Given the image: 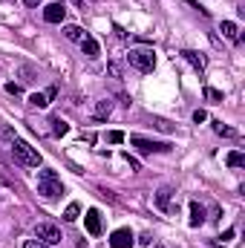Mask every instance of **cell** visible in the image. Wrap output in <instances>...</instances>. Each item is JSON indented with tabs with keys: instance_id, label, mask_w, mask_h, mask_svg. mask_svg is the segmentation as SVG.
<instances>
[{
	"instance_id": "obj_24",
	"label": "cell",
	"mask_w": 245,
	"mask_h": 248,
	"mask_svg": "<svg viewBox=\"0 0 245 248\" xmlns=\"http://www.w3.org/2000/svg\"><path fill=\"white\" fill-rule=\"evenodd\" d=\"M23 248H52V246H46V243H41V240H29Z\"/></svg>"
},
{
	"instance_id": "obj_13",
	"label": "cell",
	"mask_w": 245,
	"mask_h": 248,
	"mask_svg": "<svg viewBox=\"0 0 245 248\" xmlns=\"http://www.w3.org/2000/svg\"><path fill=\"white\" fill-rule=\"evenodd\" d=\"M170 193H173V190H170L168 185L159 187V193H156V205H159L162 211H170Z\"/></svg>"
},
{
	"instance_id": "obj_2",
	"label": "cell",
	"mask_w": 245,
	"mask_h": 248,
	"mask_svg": "<svg viewBox=\"0 0 245 248\" xmlns=\"http://www.w3.org/2000/svg\"><path fill=\"white\" fill-rule=\"evenodd\" d=\"M38 193L46 196V199H55L63 193V185H61V176L55 170H41L38 173Z\"/></svg>"
},
{
	"instance_id": "obj_12",
	"label": "cell",
	"mask_w": 245,
	"mask_h": 248,
	"mask_svg": "<svg viewBox=\"0 0 245 248\" xmlns=\"http://www.w3.org/2000/svg\"><path fill=\"white\" fill-rule=\"evenodd\" d=\"M205 222V208L199 205V202H190V225L196 228V225H202Z\"/></svg>"
},
{
	"instance_id": "obj_3",
	"label": "cell",
	"mask_w": 245,
	"mask_h": 248,
	"mask_svg": "<svg viewBox=\"0 0 245 248\" xmlns=\"http://www.w3.org/2000/svg\"><path fill=\"white\" fill-rule=\"evenodd\" d=\"M127 63L136 66L138 72H153V66H156V52H153V49H130V52H127Z\"/></svg>"
},
{
	"instance_id": "obj_26",
	"label": "cell",
	"mask_w": 245,
	"mask_h": 248,
	"mask_svg": "<svg viewBox=\"0 0 245 248\" xmlns=\"http://www.w3.org/2000/svg\"><path fill=\"white\" fill-rule=\"evenodd\" d=\"M205 119H208V116H205V110H196V113H193V122H196V124H202Z\"/></svg>"
},
{
	"instance_id": "obj_16",
	"label": "cell",
	"mask_w": 245,
	"mask_h": 248,
	"mask_svg": "<svg viewBox=\"0 0 245 248\" xmlns=\"http://www.w3.org/2000/svg\"><path fill=\"white\" fill-rule=\"evenodd\" d=\"M29 104H32V107H41V110H44V107L49 104V98H46V93H35V95H29Z\"/></svg>"
},
{
	"instance_id": "obj_14",
	"label": "cell",
	"mask_w": 245,
	"mask_h": 248,
	"mask_svg": "<svg viewBox=\"0 0 245 248\" xmlns=\"http://www.w3.org/2000/svg\"><path fill=\"white\" fill-rule=\"evenodd\" d=\"M110 113H113V101L110 98H104V101L95 104V119H107Z\"/></svg>"
},
{
	"instance_id": "obj_25",
	"label": "cell",
	"mask_w": 245,
	"mask_h": 248,
	"mask_svg": "<svg viewBox=\"0 0 245 248\" xmlns=\"http://www.w3.org/2000/svg\"><path fill=\"white\" fill-rule=\"evenodd\" d=\"M6 93H12V95H20L23 90H20V84H6Z\"/></svg>"
},
{
	"instance_id": "obj_23",
	"label": "cell",
	"mask_w": 245,
	"mask_h": 248,
	"mask_svg": "<svg viewBox=\"0 0 245 248\" xmlns=\"http://www.w3.org/2000/svg\"><path fill=\"white\" fill-rule=\"evenodd\" d=\"M107 139H110L113 144H119V141H124V133H122V130H113V133H110Z\"/></svg>"
},
{
	"instance_id": "obj_18",
	"label": "cell",
	"mask_w": 245,
	"mask_h": 248,
	"mask_svg": "<svg viewBox=\"0 0 245 248\" xmlns=\"http://www.w3.org/2000/svg\"><path fill=\"white\" fill-rule=\"evenodd\" d=\"M52 133H55V136H66V130H69V124L63 122V119H52Z\"/></svg>"
},
{
	"instance_id": "obj_9",
	"label": "cell",
	"mask_w": 245,
	"mask_h": 248,
	"mask_svg": "<svg viewBox=\"0 0 245 248\" xmlns=\"http://www.w3.org/2000/svg\"><path fill=\"white\" fill-rule=\"evenodd\" d=\"M84 222H87V231H90L92 237H98V234H101V214H98L95 208H90V211H87Z\"/></svg>"
},
{
	"instance_id": "obj_1",
	"label": "cell",
	"mask_w": 245,
	"mask_h": 248,
	"mask_svg": "<svg viewBox=\"0 0 245 248\" xmlns=\"http://www.w3.org/2000/svg\"><path fill=\"white\" fill-rule=\"evenodd\" d=\"M12 156H15V162L23 165V168H38V165H41V153H38L29 141H23V139H15V141H12Z\"/></svg>"
},
{
	"instance_id": "obj_21",
	"label": "cell",
	"mask_w": 245,
	"mask_h": 248,
	"mask_svg": "<svg viewBox=\"0 0 245 248\" xmlns=\"http://www.w3.org/2000/svg\"><path fill=\"white\" fill-rule=\"evenodd\" d=\"M20 75H23V81H26V84H32V81H35V69H32V66H20Z\"/></svg>"
},
{
	"instance_id": "obj_30",
	"label": "cell",
	"mask_w": 245,
	"mask_h": 248,
	"mask_svg": "<svg viewBox=\"0 0 245 248\" xmlns=\"http://www.w3.org/2000/svg\"><path fill=\"white\" fill-rule=\"evenodd\" d=\"M23 3H26V6H38L41 0H23Z\"/></svg>"
},
{
	"instance_id": "obj_20",
	"label": "cell",
	"mask_w": 245,
	"mask_h": 248,
	"mask_svg": "<svg viewBox=\"0 0 245 248\" xmlns=\"http://www.w3.org/2000/svg\"><path fill=\"white\" fill-rule=\"evenodd\" d=\"M214 130H216L219 136H237V130H231V127H222V122H214Z\"/></svg>"
},
{
	"instance_id": "obj_19",
	"label": "cell",
	"mask_w": 245,
	"mask_h": 248,
	"mask_svg": "<svg viewBox=\"0 0 245 248\" xmlns=\"http://www.w3.org/2000/svg\"><path fill=\"white\" fill-rule=\"evenodd\" d=\"M228 165H231V168H243V165H245V156L240 153V150L228 153Z\"/></svg>"
},
{
	"instance_id": "obj_7",
	"label": "cell",
	"mask_w": 245,
	"mask_h": 248,
	"mask_svg": "<svg viewBox=\"0 0 245 248\" xmlns=\"http://www.w3.org/2000/svg\"><path fill=\"white\" fill-rule=\"evenodd\" d=\"M63 17H66V6H63L61 0H58V3H49V6L44 9V20H46V23H63Z\"/></svg>"
},
{
	"instance_id": "obj_10",
	"label": "cell",
	"mask_w": 245,
	"mask_h": 248,
	"mask_svg": "<svg viewBox=\"0 0 245 248\" xmlns=\"http://www.w3.org/2000/svg\"><path fill=\"white\" fill-rule=\"evenodd\" d=\"M222 35H225V38H231L234 44H240V41H243V35H240V29H237V23H234V20H222Z\"/></svg>"
},
{
	"instance_id": "obj_4",
	"label": "cell",
	"mask_w": 245,
	"mask_h": 248,
	"mask_svg": "<svg viewBox=\"0 0 245 248\" xmlns=\"http://www.w3.org/2000/svg\"><path fill=\"white\" fill-rule=\"evenodd\" d=\"M35 237H38L41 243H46V246H58V243L63 240V237H61V228H58V225H52V222H38Z\"/></svg>"
},
{
	"instance_id": "obj_6",
	"label": "cell",
	"mask_w": 245,
	"mask_h": 248,
	"mask_svg": "<svg viewBox=\"0 0 245 248\" xmlns=\"http://www.w3.org/2000/svg\"><path fill=\"white\" fill-rule=\"evenodd\" d=\"M133 243H136V237L130 228H119L110 234V248H133Z\"/></svg>"
},
{
	"instance_id": "obj_11",
	"label": "cell",
	"mask_w": 245,
	"mask_h": 248,
	"mask_svg": "<svg viewBox=\"0 0 245 248\" xmlns=\"http://www.w3.org/2000/svg\"><path fill=\"white\" fill-rule=\"evenodd\" d=\"M81 52H84L87 58H95V55H98V41L90 38V35H84V41H81Z\"/></svg>"
},
{
	"instance_id": "obj_17",
	"label": "cell",
	"mask_w": 245,
	"mask_h": 248,
	"mask_svg": "<svg viewBox=\"0 0 245 248\" xmlns=\"http://www.w3.org/2000/svg\"><path fill=\"white\" fill-rule=\"evenodd\" d=\"M78 214H81V208H78L75 202H69V205H66V211H63V219H66V222H75V219H78Z\"/></svg>"
},
{
	"instance_id": "obj_28",
	"label": "cell",
	"mask_w": 245,
	"mask_h": 248,
	"mask_svg": "<svg viewBox=\"0 0 245 248\" xmlns=\"http://www.w3.org/2000/svg\"><path fill=\"white\" fill-rule=\"evenodd\" d=\"M124 159H127V162H130V168H133V170H138V162H136V159H133V156H130V153H127V156H124Z\"/></svg>"
},
{
	"instance_id": "obj_27",
	"label": "cell",
	"mask_w": 245,
	"mask_h": 248,
	"mask_svg": "<svg viewBox=\"0 0 245 248\" xmlns=\"http://www.w3.org/2000/svg\"><path fill=\"white\" fill-rule=\"evenodd\" d=\"M55 95H58V87H49V90H46V98H49V101H52V98H55Z\"/></svg>"
},
{
	"instance_id": "obj_29",
	"label": "cell",
	"mask_w": 245,
	"mask_h": 248,
	"mask_svg": "<svg viewBox=\"0 0 245 248\" xmlns=\"http://www.w3.org/2000/svg\"><path fill=\"white\" fill-rule=\"evenodd\" d=\"M138 243H141V246H150V243H153V237H150V234H141V240H138Z\"/></svg>"
},
{
	"instance_id": "obj_5",
	"label": "cell",
	"mask_w": 245,
	"mask_h": 248,
	"mask_svg": "<svg viewBox=\"0 0 245 248\" xmlns=\"http://www.w3.org/2000/svg\"><path fill=\"white\" fill-rule=\"evenodd\" d=\"M130 144L133 147H138V153H165V150H170V144H165V141H150V139H144V136H133L130 139Z\"/></svg>"
},
{
	"instance_id": "obj_15",
	"label": "cell",
	"mask_w": 245,
	"mask_h": 248,
	"mask_svg": "<svg viewBox=\"0 0 245 248\" xmlns=\"http://www.w3.org/2000/svg\"><path fill=\"white\" fill-rule=\"evenodd\" d=\"M63 35H66L69 41H78V44L84 41V29H81V26H75V23H69V26L63 29Z\"/></svg>"
},
{
	"instance_id": "obj_22",
	"label": "cell",
	"mask_w": 245,
	"mask_h": 248,
	"mask_svg": "<svg viewBox=\"0 0 245 248\" xmlns=\"http://www.w3.org/2000/svg\"><path fill=\"white\" fill-rule=\"evenodd\" d=\"M205 95H208L211 101H222V93H219V90H214V87H208V90H205Z\"/></svg>"
},
{
	"instance_id": "obj_31",
	"label": "cell",
	"mask_w": 245,
	"mask_h": 248,
	"mask_svg": "<svg viewBox=\"0 0 245 248\" xmlns=\"http://www.w3.org/2000/svg\"><path fill=\"white\" fill-rule=\"evenodd\" d=\"M156 248H165V246H156Z\"/></svg>"
},
{
	"instance_id": "obj_8",
	"label": "cell",
	"mask_w": 245,
	"mask_h": 248,
	"mask_svg": "<svg viewBox=\"0 0 245 248\" xmlns=\"http://www.w3.org/2000/svg\"><path fill=\"white\" fill-rule=\"evenodd\" d=\"M182 58H184L187 63H190V66H193L196 72H205V66H208V58H205L202 52H196V49H184Z\"/></svg>"
}]
</instances>
